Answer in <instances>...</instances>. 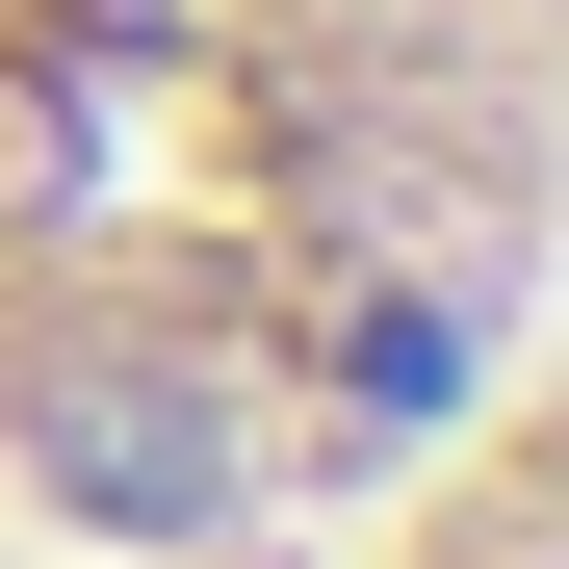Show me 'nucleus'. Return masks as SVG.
Here are the masks:
<instances>
[{
    "label": "nucleus",
    "mask_w": 569,
    "mask_h": 569,
    "mask_svg": "<svg viewBox=\"0 0 569 569\" xmlns=\"http://www.w3.org/2000/svg\"><path fill=\"white\" fill-rule=\"evenodd\" d=\"M569 0H0V518L337 543L543 362Z\"/></svg>",
    "instance_id": "f257e3e1"
},
{
    "label": "nucleus",
    "mask_w": 569,
    "mask_h": 569,
    "mask_svg": "<svg viewBox=\"0 0 569 569\" xmlns=\"http://www.w3.org/2000/svg\"><path fill=\"white\" fill-rule=\"evenodd\" d=\"M337 543H362V569H543V362H518V389H466Z\"/></svg>",
    "instance_id": "f03ea898"
}]
</instances>
